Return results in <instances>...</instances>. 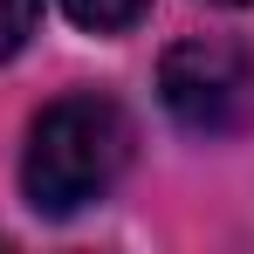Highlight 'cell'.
Segmentation results:
<instances>
[{"label":"cell","mask_w":254,"mask_h":254,"mask_svg":"<svg viewBox=\"0 0 254 254\" xmlns=\"http://www.w3.org/2000/svg\"><path fill=\"white\" fill-rule=\"evenodd\" d=\"M62 14L76 28H89V35H117V28H130L144 14V0H62Z\"/></svg>","instance_id":"obj_3"},{"label":"cell","mask_w":254,"mask_h":254,"mask_svg":"<svg viewBox=\"0 0 254 254\" xmlns=\"http://www.w3.org/2000/svg\"><path fill=\"white\" fill-rule=\"evenodd\" d=\"M213 7H248V0H213Z\"/></svg>","instance_id":"obj_5"},{"label":"cell","mask_w":254,"mask_h":254,"mask_svg":"<svg viewBox=\"0 0 254 254\" xmlns=\"http://www.w3.org/2000/svg\"><path fill=\"white\" fill-rule=\"evenodd\" d=\"M158 96H165V110L186 130H227L254 96V62L227 35H192V42L165 48Z\"/></svg>","instance_id":"obj_2"},{"label":"cell","mask_w":254,"mask_h":254,"mask_svg":"<svg viewBox=\"0 0 254 254\" xmlns=\"http://www.w3.org/2000/svg\"><path fill=\"white\" fill-rule=\"evenodd\" d=\"M130 158V124L110 96H62L48 103L35 130H28V158H21V186L28 206L48 220H69L89 199H103L117 186Z\"/></svg>","instance_id":"obj_1"},{"label":"cell","mask_w":254,"mask_h":254,"mask_svg":"<svg viewBox=\"0 0 254 254\" xmlns=\"http://www.w3.org/2000/svg\"><path fill=\"white\" fill-rule=\"evenodd\" d=\"M35 21H42V0H0V62L28 48Z\"/></svg>","instance_id":"obj_4"}]
</instances>
